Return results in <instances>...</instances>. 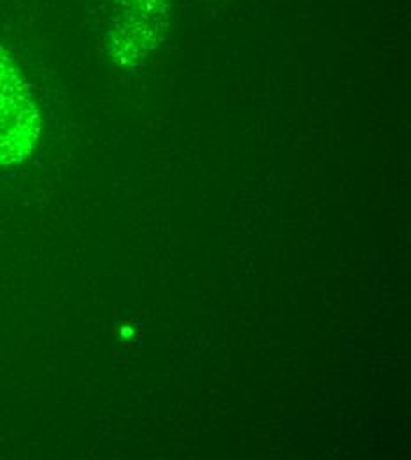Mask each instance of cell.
I'll use <instances>...</instances> for the list:
<instances>
[{"mask_svg":"<svg viewBox=\"0 0 411 460\" xmlns=\"http://www.w3.org/2000/svg\"><path fill=\"white\" fill-rule=\"evenodd\" d=\"M41 133V117L14 60L0 47V167L27 160Z\"/></svg>","mask_w":411,"mask_h":460,"instance_id":"cell-1","label":"cell"},{"mask_svg":"<svg viewBox=\"0 0 411 460\" xmlns=\"http://www.w3.org/2000/svg\"><path fill=\"white\" fill-rule=\"evenodd\" d=\"M109 32L111 58L121 67H138L164 41L169 27V0H112Z\"/></svg>","mask_w":411,"mask_h":460,"instance_id":"cell-2","label":"cell"}]
</instances>
